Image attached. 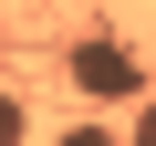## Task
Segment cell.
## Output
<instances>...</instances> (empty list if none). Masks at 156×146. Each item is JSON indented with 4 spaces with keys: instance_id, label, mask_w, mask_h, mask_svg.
<instances>
[{
    "instance_id": "6da1fadb",
    "label": "cell",
    "mask_w": 156,
    "mask_h": 146,
    "mask_svg": "<svg viewBox=\"0 0 156 146\" xmlns=\"http://www.w3.org/2000/svg\"><path fill=\"white\" fill-rule=\"evenodd\" d=\"M62 73H73V94H94V104H135V94H146V63H135L125 42H104V31H94V42H73Z\"/></svg>"
},
{
    "instance_id": "7a4b0ae2",
    "label": "cell",
    "mask_w": 156,
    "mask_h": 146,
    "mask_svg": "<svg viewBox=\"0 0 156 146\" xmlns=\"http://www.w3.org/2000/svg\"><path fill=\"white\" fill-rule=\"evenodd\" d=\"M0 146H31V115H21V94L0 84Z\"/></svg>"
},
{
    "instance_id": "3957f363",
    "label": "cell",
    "mask_w": 156,
    "mask_h": 146,
    "mask_svg": "<svg viewBox=\"0 0 156 146\" xmlns=\"http://www.w3.org/2000/svg\"><path fill=\"white\" fill-rule=\"evenodd\" d=\"M135 146H156V94H135Z\"/></svg>"
},
{
    "instance_id": "277c9868",
    "label": "cell",
    "mask_w": 156,
    "mask_h": 146,
    "mask_svg": "<svg viewBox=\"0 0 156 146\" xmlns=\"http://www.w3.org/2000/svg\"><path fill=\"white\" fill-rule=\"evenodd\" d=\"M62 146H115V136H104V125H62Z\"/></svg>"
}]
</instances>
